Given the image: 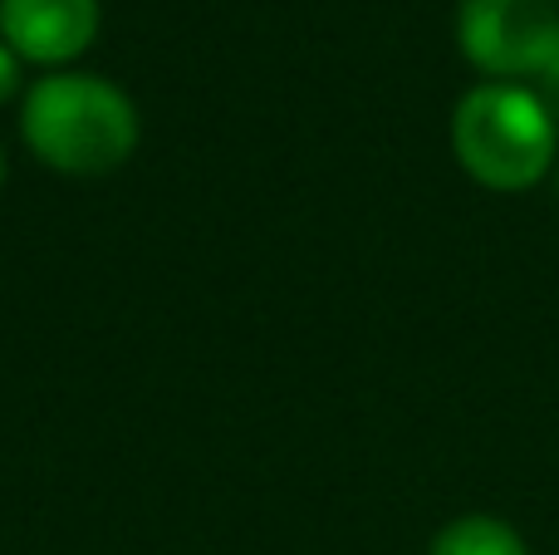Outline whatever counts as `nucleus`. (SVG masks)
I'll return each instance as SVG.
<instances>
[{"instance_id": "1", "label": "nucleus", "mask_w": 559, "mask_h": 555, "mask_svg": "<svg viewBox=\"0 0 559 555\" xmlns=\"http://www.w3.org/2000/svg\"><path fill=\"white\" fill-rule=\"evenodd\" d=\"M20 143L59 177H108L133 163L143 114L123 84L88 69L35 74L20 94Z\"/></svg>"}, {"instance_id": "9", "label": "nucleus", "mask_w": 559, "mask_h": 555, "mask_svg": "<svg viewBox=\"0 0 559 555\" xmlns=\"http://www.w3.org/2000/svg\"><path fill=\"white\" fill-rule=\"evenodd\" d=\"M550 187H555V202H559V163H555V173H550Z\"/></svg>"}, {"instance_id": "2", "label": "nucleus", "mask_w": 559, "mask_h": 555, "mask_svg": "<svg viewBox=\"0 0 559 555\" xmlns=\"http://www.w3.org/2000/svg\"><path fill=\"white\" fill-rule=\"evenodd\" d=\"M452 157L486 192H531L559 163V128L531 84L481 79L452 108Z\"/></svg>"}, {"instance_id": "7", "label": "nucleus", "mask_w": 559, "mask_h": 555, "mask_svg": "<svg viewBox=\"0 0 559 555\" xmlns=\"http://www.w3.org/2000/svg\"><path fill=\"white\" fill-rule=\"evenodd\" d=\"M531 88L540 94L545 114H550V118H555V128H559V49H555L550 59H545V69L535 74V84H531Z\"/></svg>"}, {"instance_id": "3", "label": "nucleus", "mask_w": 559, "mask_h": 555, "mask_svg": "<svg viewBox=\"0 0 559 555\" xmlns=\"http://www.w3.org/2000/svg\"><path fill=\"white\" fill-rule=\"evenodd\" d=\"M456 45L481 79L525 84L559 49V0H456Z\"/></svg>"}, {"instance_id": "6", "label": "nucleus", "mask_w": 559, "mask_h": 555, "mask_svg": "<svg viewBox=\"0 0 559 555\" xmlns=\"http://www.w3.org/2000/svg\"><path fill=\"white\" fill-rule=\"evenodd\" d=\"M20 94H25V64H20L15 49L0 39V104H10V98L20 104Z\"/></svg>"}, {"instance_id": "8", "label": "nucleus", "mask_w": 559, "mask_h": 555, "mask_svg": "<svg viewBox=\"0 0 559 555\" xmlns=\"http://www.w3.org/2000/svg\"><path fill=\"white\" fill-rule=\"evenodd\" d=\"M5 177H10V157H5V147H0V192H5Z\"/></svg>"}, {"instance_id": "4", "label": "nucleus", "mask_w": 559, "mask_h": 555, "mask_svg": "<svg viewBox=\"0 0 559 555\" xmlns=\"http://www.w3.org/2000/svg\"><path fill=\"white\" fill-rule=\"evenodd\" d=\"M104 29L98 0H0V39L25 69H74Z\"/></svg>"}, {"instance_id": "5", "label": "nucleus", "mask_w": 559, "mask_h": 555, "mask_svg": "<svg viewBox=\"0 0 559 555\" xmlns=\"http://www.w3.org/2000/svg\"><path fill=\"white\" fill-rule=\"evenodd\" d=\"M427 555H531V541L496 511H462L437 531Z\"/></svg>"}]
</instances>
